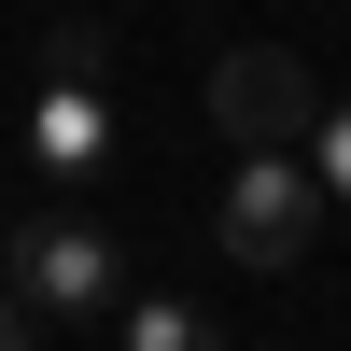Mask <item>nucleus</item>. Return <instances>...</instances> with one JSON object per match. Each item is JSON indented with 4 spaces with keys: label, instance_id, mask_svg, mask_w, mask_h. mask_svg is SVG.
Here are the masks:
<instances>
[{
    "label": "nucleus",
    "instance_id": "obj_1",
    "mask_svg": "<svg viewBox=\"0 0 351 351\" xmlns=\"http://www.w3.org/2000/svg\"><path fill=\"white\" fill-rule=\"evenodd\" d=\"M127 155V112H112V28L71 14L43 56V99H28V169L43 183H99V169Z\"/></svg>",
    "mask_w": 351,
    "mask_h": 351
},
{
    "label": "nucleus",
    "instance_id": "obj_6",
    "mask_svg": "<svg viewBox=\"0 0 351 351\" xmlns=\"http://www.w3.org/2000/svg\"><path fill=\"white\" fill-rule=\"evenodd\" d=\"M295 155L324 169V197H337V211H351V99H337V112H309V141H295Z\"/></svg>",
    "mask_w": 351,
    "mask_h": 351
},
{
    "label": "nucleus",
    "instance_id": "obj_3",
    "mask_svg": "<svg viewBox=\"0 0 351 351\" xmlns=\"http://www.w3.org/2000/svg\"><path fill=\"white\" fill-rule=\"evenodd\" d=\"M0 281H14L43 324H112V295H127V253H112L84 211H43V225H14Z\"/></svg>",
    "mask_w": 351,
    "mask_h": 351
},
{
    "label": "nucleus",
    "instance_id": "obj_2",
    "mask_svg": "<svg viewBox=\"0 0 351 351\" xmlns=\"http://www.w3.org/2000/svg\"><path fill=\"white\" fill-rule=\"evenodd\" d=\"M324 169L295 155V141H239V169H225V253H239V267H309V239H324Z\"/></svg>",
    "mask_w": 351,
    "mask_h": 351
},
{
    "label": "nucleus",
    "instance_id": "obj_4",
    "mask_svg": "<svg viewBox=\"0 0 351 351\" xmlns=\"http://www.w3.org/2000/svg\"><path fill=\"white\" fill-rule=\"evenodd\" d=\"M309 112H324V99H309V71L281 43H225L211 56V127L225 141H309Z\"/></svg>",
    "mask_w": 351,
    "mask_h": 351
},
{
    "label": "nucleus",
    "instance_id": "obj_7",
    "mask_svg": "<svg viewBox=\"0 0 351 351\" xmlns=\"http://www.w3.org/2000/svg\"><path fill=\"white\" fill-rule=\"evenodd\" d=\"M28 337H43V309H28L14 281H0V351H28Z\"/></svg>",
    "mask_w": 351,
    "mask_h": 351
},
{
    "label": "nucleus",
    "instance_id": "obj_5",
    "mask_svg": "<svg viewBox=\"0 0 351 351\" xmlns=\"http://www.w3.org/2000/svg\"><path fill=\"white\" fill-rule=\"evenodd\" d=\"M112 337L127 351H225V324L197 295H112Z\"/></svg>",
    "mask_w": 351,
    "mask_h": 351
}]
</instances>
